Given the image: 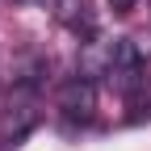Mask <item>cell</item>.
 I'll use <instances>...</instances> for the list:
<instances>
[]
</instances>
